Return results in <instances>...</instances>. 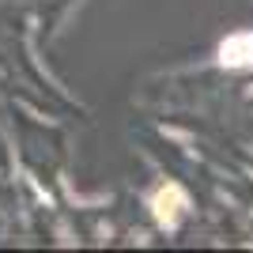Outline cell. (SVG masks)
<instances>
[{
	"mask_svg": "<svg viewBox=\"0 0 253 253\" xmlns=\"http://www.w3.org/2000/svg\"><path fill=\"white\" fill-rule=\"evenodd\" d=\"M223 64H253V34H238L223 45Z\"/></svg>",
	"mask_w": 253,
	"mask_h": 253,
	"instance_id": "1",
	"label": "cell"
}]
</instances>
